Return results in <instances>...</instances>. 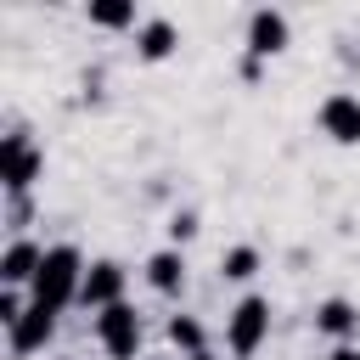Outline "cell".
I'll list each match as a JSON object with an SVG mask.
<instances>
[{"instance_id":"3","label":"cell","mask_w":360,"mask_h":360,"mask_svg":"<svg viewBox=\"0 0 360 360\" xmlns=\"http://www.w3.org/2000/svg\"><path fill=\"white\" fill-rule=\"evenodd\" d=\"M321 124H326L338 141H360V101H354V96H326Z\"/></svg>"},{"instance_id":"12","label":"cell","mask_w":360,"mask_h":360,"mask_svg":"<svg viewBox=\"0 0 360 360\" xmlns=\"http://www.w3.org/2000/svg\"><path fill=\"white\" fill-rule=\"evenodd\" d=\"M152 281H158V287H174V281H180V259H174V253H158V259H152Z\"/></svg>"},{"instance_id":"16","label":"cell","mask_w":360,"mask_h":360,"mask_svg":"<svg viewBox=\"0 0 360 360\" xmlns=\"http://www.w3.org/2000/svg\"><path fill=\"white\" fill-rule=\"evenodd\" d=\"M332 360H360V354H354V349H338V354H332Z\"/></svg>"},{"instance_id":"5","label":"cell","mask_w":360,"mask_h":360,"mask_svg":"<svg viewBox=\"0 0 360 360\" xmlns=\"http://www.w3.org/2000/svg\"><path fill=\"white\" fill-rule=\"evenodd\" d=\"M101 338H107V349H112V354H129V349H135V315L112 304V309L101 315Z\"/></svg>"},{"instance_id":"11","label":"cell","mask_w":360,"mask_h":360,"mask_svg":"<svg viewBox=\"0 0 360 360\" xmlns=\"http://www.w3.org/2000/svg\"><path fill=\"white\" fill-rule=\"evenodd\" d=\"M34 259H39V253H34V248H28V242H17V248H11V253H6V281H22V276H34V270H28V264H34Z\"/></svg>"},{"instance_id":"14","label":"cell","mask_w":360,"mask_h":360,"mask_svg":"<svg viewBox=\"0 0 360 360\" xmlns=\"http://www.w3.org/2000/svg\"><path fill=\"white\" fill-rule=\"evenodd\" d=\"M225 276H253V248H236L225 259Z\"/></svg>"},{"instance_id":"13","label":"cell","mask_w":360,"mask_h":360,"mask_svg":"<svg viewBox=\"0 0 360 360\" xmlns=\"http://www.w3.org/2000/svg\"><path fill=\"white\" fill-rule=\"evenodd\" d=\"M349 321H354V315H349V304H326V309H321V326H326V332H343Z\"/></svg>"},{"instance_id":"6","label":"cell","mask_w":360,"mask_h":360,"mask_svg":"<svg viewBox=\"0 0 360 360\" xmlns=\"http://www.w3.org/2000/svg\"><path fill=\"white\" fill-rule=\"evenodd\" d=\"M135 45H141V56H146V62H163V56L174 51V22L152 17V22L141 28V39H135Z\"/></svg>"},{"instance_id":"8","label":"cell","mask_w":360,"mask_h":360,"mask_svg":"<svg viewBox=\"0 0 360 360\" xmlns=\"http://www.w3.org/2000/svg\"><path fill=\"white\" fill-rule=\"evenodd\" d=\"M90 22H101V28H129V22H135V6H129V0H101V6H90Z\"/></svg>"},{"instance_id":"1","label":"cell","mask_w":360,"mask_h":360,"mask_svg":"<svg viewBox=\"0 0 360 360\" xmlns=\"http://www.w3.org/2000/svg\"><path fill=\"white\" fill-rule=\"evenodd\" d=\"M73 248H56V253H45L39 259V281H34V292H39V304L45 309H56L62 298H68V287H73Z\"/></svg>"},{"instance_id":"10","label":"cell","mask_w":360,"mask_h":360,"mask_svg":"<svg viewBox=\"0 0 360 360\" xmlns=\"http://www.w3.org/2000/svg\"><path fill=\"white\" fill-rule=\"evenodd\" d=\"M112 292H118V270L96 264V276H84V298H112Z\"/></svg>"},{"instance_id":"2","label":"cell","mask_w":360,"mask_h":360,"mask_svg":"<svg viewBox=\"0 0 360 360\" xmlns=\"http://www.w3.org/2000/svg\"><path fill=\"white\" fill-rule=\"evenodd\" d=\"M248 45H253V56L281 51V45H287V17H281V11H253V22H248Z\"/></svg>"},{"instance_id":"17","label":"cell","mask_w":360,"mask_h":360,"mask_svg":"<svg viewBox=\"0 0 360 360\" xmlns=\"http://www.w3.org/2000/svg\"><path fill=\"white\" fill-rule=\"evenodd\" d=\"M191 360H208V354H191Z\"/></svg>"},{"instance_id":"4","label":"cell","mask_w":360,"mask_h":360,"mask_svg":"<svg viewBox=\"0 0 360 360\" xmlns=\"http://www.w3.org/2000/svg\"><path fill=\"white\" fill-rule=\"evenodd\" d=\"M264 321H270V315H264V298H248V304L236 309V321H231V349H236V354H248V349L259 343Z\"/></svg>"},{"instance_id":"15","label":"cell","mask_w":360,"mask_h":360,"mask_svg":"<svg viewBox=\"0 0 360 360\" xmlns=\"http://www.w3.org/2000/svg\"><path fill=\"white\" fill-rule=\"evenodd\" d=\"M169 332H174V338H180V343H197V326H191V321H174V326H169Z\"/></svg>"},{"instance_id":"7","label":"cell","mask_w":360,"mask_h":360,"mask_svg":"<svg viewBox=\"0 0 360 360\" xmlns=\"http://www.w3.org/2000/svg\"><path fill=\"white\" fill-rule=\"evenodd\" d=\"M34 169H39V158L22 146V135H11V141H6V186H28Z\"/></svg>"},{"instance_id":"9","label":"cell","mask_w":360,"mask_h":360,"mask_svg":"<svg viewBox=\"0 0 360 360\" xmlns=\"http://www.w3.org/2000/svg\"><path fill=\"white\" fill-rule=\"evenodd\" d=\"M28 315H34V321H22V326H17V349H34V343L51 332V309H45V304H34Z\"/></svg>"}]
</instances>
